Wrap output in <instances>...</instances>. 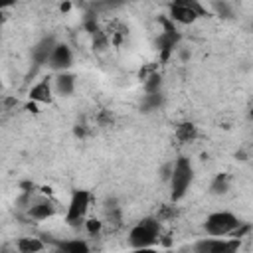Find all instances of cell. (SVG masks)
<instances>
[{"instance_id": "6da1fadb", "label": "cell", "mask_w": 253, "mask_h": 253, "mask_svg": "<svg viewBox=\"0 0 253 253\" xmlns=\"http://www.w3.org/2000/svg\"><path fill=\"white\" fill-rule=\"evenodd\" d=\"M160 233H162L160 221L156 217H144L136 225L130 227V231H128V245L132 249L154 247V243L160 241Z\"/></svg>"}, {"instance_id": "7a4b0ae2", "label": "cell", "mask_w": 253, "mask_h": 253, "mask_svg": "<svg viewBox=\"0 0 253 253\" xmlns=\"http://www.w3.org/2000/svg\"><path fill=\"white\" fill-rule=\"evenodd\" d=\"M170 196L174 202L182 200L188 192V188L192 186V180H194V166L192 162L186 158V156H180L176 158V162L172 164V170H170Z\"/></svg>"}, {"instance_id": "3957f363", "label": "cell", "mask_w": 253, "mask_h": 253, "mask_svg": "<svg viewBox=\"0 0 253 253\" xmlns=\"http://www.w3.org/2000/svg\"><path fill=\"white\" fill-rule=\"evenodd\" d=\"M241 227V221L235 213L231 211H213L206 217L204 221V229L210 237H225V235H235Z\"/></svg>"}, {"instance_id": "277c9868", "label": "cell", "mask_w": 253, "mask_h": 253, "mask_svg": "<svg viewBox=\"0 0 253 253\" xmlns=\"http://www.w3.org/2000/svg\"><path fill=\"white\" fill-rule=\"evenodd\" d=\"M91 206V194L87 190H73L69 204H67V211H65V221L69 225H79L85 221V215L89 211Z\"/></svg>"}, {"instance_id": "5b68a950", "label": "cell", "mask_w": 253, "mask_h": 253, "mask_svg": "<svg viewBox=\"0 0 253 253\" xmlns=\"http://www.w3.org/2000/svg\"><path fill=\"white\" fill-rule=\"evenodd\" d=\"M241 247V237L221 239V237H206L196 241L194 253H237Z\"/></svg>"}, {"instance_id": "8992f818", "label": "cell", "mask_w": 253, "mask_h": 253, "mask_svg": "<svg viewBox=\"0 0 253 253\" xmlns=\"http://www.w3.org/2000/svg\"><path fill=\"white\" fill-rule=\"evenodd\" d=\"M47 65L55 73H65L73 65V51H71V47L67 43L57 42L53 51H51V55H49V59H47Z\"/></svg>"}, {"instance_id": "52a82bcc", "label": "cell", "mask_w": 253, "mask_h": 253, "mask_svg": "<svg viewBox=\"0 0 253 253\" xmlns=\"http://www.w3.org/2000/svg\"><path fill=\"white\" fill-rule=\"evenodd\" d=\"M202 14H204V10L196 2H178V4L170 6V18L178 24H192Z\"/></svg>"}, {"instance_id": "ba28073f", "label": "cell", "mask_w": 253, "mask_h": 253, "mask_svg": "<svg viewBox=\"0 0 253 253\" xmlns=\"http://www.w3.org/2000/svg\"><path fill=\"white\" fill-rule=\"evenodd\" d=\"M55 43H57V40H55L53 36H45V38H42V40L32 47V59L36 61V65L47 63V59H49V55H51Z\"/></svg>"}, {"instance_id": "9c48e42d", "label": "cell", "mask_w": 253, "mask_h": 253, "mask_svg": "<svg viewBox=\"0 0 253 253\" xmlns=\"http://www.w3.org/2000/svg\"><path fill=\"white\" fill-rule=\"evenodd\" d=\"M53 91L57 93V95H61V97H69L73 91H75V75H71V73H57L55 77H53Z\"/></svg>"}, {"instance_id": "30bf717a", "label": "cell", "mask_w": 253, "mask_h": 253, "mask_svg": "<svg viewBox=\"0 0 253 253\" xmlns=\"http://www.w3.org/2000/svg\"><path fill=\"white\" fill-rule=\"evenodd\" d=\"M28 213H30L32 219L43 221V219H47V217H51V215L55 213V206H53L49 200H38V202H34V204L30 206Z\"/></svg>"}, {"instance_id": "8fae6325", "label": "cell", "mask_w": 253, "mask_h": 253, "mask_svg": "<svg viewBox=\"0 0 253 253\" xmlns=\"http://www.w3.org/2000/svg\"><path fill=\"white\" fill-rule=\"evenodd\" d=\"M59 253H91V247L85 239H59L55 241Z\"/></svg>"}, {"instance_id": "7c38bea8", "label": "cell", "mask_w": 253, "mask_h": 253, "mask_svg": "<svg viewBox=\"0 0 253 253\" xmlns=\"http://www.w3.org/2000/svg\"><path fill=\"white\" fill-rule=\"evenodd\" d=\"M51 93H53L51 81L49 79H42L40 83H36L30 89V99L36 101V103H49L51 101Z\"/></svg>"}, {"instance_id": "4fadbf2b", "label": "cell", "mask_w": 253, "mask_h": 253, "mask_svg": "<svg viewBox=\"0 0 253 253\" xmlns=\"http://www.w3.org/2000/svg\"><path fill=\"white\" fill-rule=\"evenodd\" d=\"M16 247L20 253H40V251H43L45 243L40 237H20L16 241Z\"/></svg>"}, {"instance_id": "5bb4252c", "label": "cell", "mask_w": 253, "mask_h": 253, "mask_svg": "<svg viewBox=\"0 0 253 253\" xmlns=\"http://www.w3.org/2000/svg\"><path fill=\"white\" fill-rule=\"evenodd\" d=\"M176 138L182 142H192L194 138H198V128L194 123H180L176 126Z\"/></svg>"}, {"instance_id": "9a60e30c", "label": "cell", "mask_w": 253, "mask_h": 253, "mask_svg": "<svg viewBox=\"0 0 253 253\" xmlns=\"http://www.w3.org/2000/svg\"><path fill=\"white\" fill-rule=\"evenodd\" d=\"M210 192L215 196H223L229 192V176L227 174H217L210 186Z\"/></svg>"}, {"instance_id": "2e32d148", "label": "cell", "mask_w": 253, "mask_h": 253, "mask_svg": "<svg viewBox=\"0 0 253 253\" xmlns=\"http://www.w3.org/2000/svg\"><path fill=\"white\" fill-rule=\"evenodd\" d=\"M160 75H150L148 79H146V83H144V89H146V95H152V93H160Z\"/></svg>"}, {"instance_id": "e0dca14e", "label": "cell", "mask_w": 253, "mask_h": 253, "mask_svg": "<svg viewBox=\"0 0 253 253\" xmlns=\"http://www.w3.org/2000/svg\"><path fill=\"white\" fill-rule=\"evenodd\" d=\"M83 223H85V227H87V233H91V235H97V233L101 231V227H103V223H101L99 219H85Z\"/></svg>"}, {"instance_id": "ac0fdd59", "label": "cell", "mask_w": 253, "mask_h": 253, "mask_svg": "<svg viewBox=\"0 0 253 253\" xmlns=\"http://www.w3.org/2000/svg\"><path fill=\"white\" fill-rule=\"evenodd\" d=\"M160 103H162V95L160 93L146 95V109H156V107H160Z\"/></svg>"}, {"instance_id": "d6986e66", "label": "cell", "mask_w": 253, "mask_h": 253, "mask_svg": "<svg viewBox=\"0 0 253 253\" xmlns=\"http://www.w3.org/2000/svg\"><path fill=\"white\" fill-rule=\"evenodd\" d=\"M128 253H158L154 247H146V249H130Z\"/></svg>"}, {"instance_id": "ffe728a7", "label": "cell", "mask_w": 253, "mask_h": 253, "mask_svg": "<svg viewBox=\"0 0 253 253\" xmlns=\"http://www.w3.org/2000/svg\"><path fill=\"white\" fill-rule=\"evenodd\" d=\"M0 38H2V30H0Z\"/></svg>"}]
</instances>
